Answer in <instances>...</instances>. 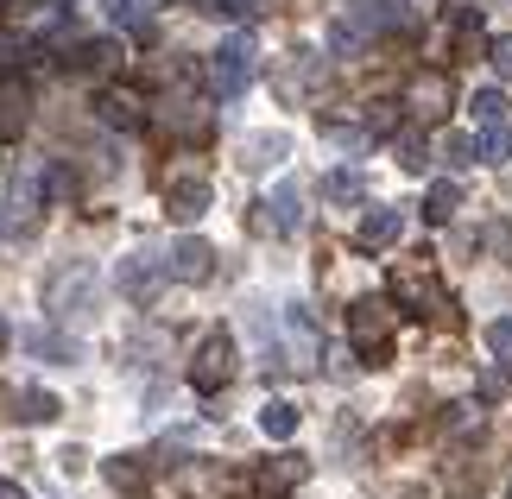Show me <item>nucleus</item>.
<instances>
[{
  "label": "nucleus",
  "instance_id": "f257e3e1",
  "mask_svg": "<svg viewBox=\"0 0 512 499\" xmlns=\"http://www.w3.org/2000/svg\"><path fill=\"white\" fill-rule=\"evenodd\" d=\"M45 310L64 316V323L95 310V266H89V259H70V266H57L45 278Z\"/></svg>",
  "mask_w": 512,
  "mask_h": 499
},
{
  "label": "nucleus",
  "instance_id": "f03ea898",
  "mask_svg": "<svg viewBox=\"0 0 512 499\" xmlns=\"http://www.w3.org/2000/svg\"><path fill=\"white\" fill-rule=\"evenodd\" d=\"M392 323H399V310H386L380 297H361V304L348 310V342L361 348L373 367H380L386 354H392Z\"/></svg>",
  "mask_w": 512,
  "mask_h": 499
},
{
  "label": "nucleus",
  "instance_id": "7ed1b4c3",
  "mask_svg": "<svg viewBox=\"0 0 512 499\" xmlns=\"http://www.w3.org/2000/svg\"><path fill=\"white\" fill-rule=\"evenodd\" d=\"M247 83H253V38L241 32V38H228V45L209 57V89L222 95V102H234Z\"/></svg>",
  "mask_w": 512,
  "mask_h": 499
},
{
  "label": "nucleus",
  "instance_id": "20e7f679",
  "mask_svg": "<svg viewBox=\"0 0 512 499\" xmlns=\"http://www.w3.org/2000/svg\"><path fill=\"white\" fill-rule=\"evenodd\" d=\"M228 379H234V342L215 329V335H203V348L190 354V386L196 392H222Z\"/></svg>",
  "mask_w": 512,
  "mask_h": 499
},
{
  "label": "nucleus",
  "instance_id": "39448f33",
  "mask_svg": "<svg viewBox=\"0 0 512 499\" xmlns=\"http://www.w3.org/2000/svg\"><path fill=\"white\" fill-rule=\"evenodd\" d=\"M449 102H456V83H449L443 70H424V76H411V89H405V108H411V121H443Z\"/></svg>",
  "mask_w": 512,
  "mask_h": 499
},
{
  "label": "nucleus",
  "instance_id": "423d86ee",
  "mask_svg": "<svg viewBox=\"0 0 512 499\" xmlns=\"http://www.w3.org/2000/svg\"><path fill=\"white\" fill-rule=\"evenodd\" d=\"M209 203H215L209 177H171V190H165V215H171V222H203Z\"/></svg>",
  "mask_w": 512,
  "mask_h": 499
},
{
  "label": "nucleus",
  "instance_id": "0eeeda50",
  "mask_svg": "<svg viewBox=\"0 0 512 499\" xmlns=\"http://www.w3.org/2000/svg\"><path fill=\"white\" fill-rule=\"evenodd\" d=\"M159 278H171L165 259H152V253H133L121 259V272H114V285H121L133 304H152V291H159Z\"/></svg>",
  "mask_w": 512,
  "mask_h": 499
},
{
  "label": "nucleus",
  "instance_id": "6e6552de",
  "mask_svg": "<svg viewBox=\"0 0 512 499\" xmlns=\"http://www.w3.org/2000/svg\"><path fill=\"white\" fill-rule=\"evenodd\" d=\"M304 474H310V462H304V455H272V462H260V468H253V493H260V499H285L291 487L304 481Z\"/></svg>",
  "mask_w": 512,
  "mask_h": 499
},
{
  "label": "nucleus",
  "instance_id": "1a4fd4ad",
  "mask_svg": "<svg viewBox=\"0 0 512 499\" xmlns=\"http://www.w3.org/2000/svg\"><path fill=\"white\" fill-rule=\"evenodd\" d=\"M165 266H171V278H184V285H203V278L215 272V247L209 241H177Z\"/></svg>",
  "mask_w": 512,
  "mask_h": 499
},
{
  "label": "nucleus",
  "instance_id": "9d476101",
  "mask_svg": "<svg viewBox=\"0 0 512 499\" xmlns=\"http://www.w3.org/2000/svg\"><path fill=\"white\" fill-rule=\"evenodd\" d=\"M19 342H26L38 361H57V367H76V361H83V342H76V335H57V329H26Z\"/></svg>",
  "mask_w": 512,
  "mask_h": 499
},
{
  "label": "nucleus",
  "instance_id": "9b49d317",
  "mask_svg": "<svg viewBox=\"0 0 512 499\" xmlns=\"http://www.w3.org/2000/svg\"><path fill=\"white\" fill-rule=\"evenodd\" d=\"M102 474H108V487H114V493H146V487H152L146 455H108Z\"/></svg>",
  "mask_w": 512,
  "mask_h": 499
},
{
  "label": "nucleus",
  "instance_id": "f8f14e48",
  "mask_svg": "<svg viewBox=\"0 0 512 499\" xmlns=\"http://www.w3.org/2000/svg\"><path fill=\"white\" fill-rule=\"evenodd\" d=\"M399 234H405V215L399 209H367L361 228H354V241H361V247H392Z\"/></svg>",
  "mask_w": 512,
  "mask_h": 499
},
{
  "label": "nucleus",
  "instance_id": "ddd939ff",
  "mask_svg": "<svg viewBox=\"0 0 512 499\" xmlns=\"http://www.w3.org/2000/svg\"><path fill=\"white\" fill-rule=\"evenodd\" d=\"M95 114H102L108 127H121V133H133L146 121V108H140V95H127V89H102V102H95Z\"/></svg>",
  "mask_w": 512,
  "mask_h": 499
},
{
  "label": "nucleus",
  "instance_id": "4468645a",
  "mask_svg": "<svg viewBox=\"0 0 512 499\" xmlns=\"http://www.w3.org/2000/svg\"><path fill=\"white\" fill-rule=\"evenodd\" d=\"M272 228H279V234H291V228H304V190L298 184H279V190H272Z\"/></svg>",
  "mask_w": 512,
  "mask_h": 499
},
{
  "label": "nucleus",
  "instance_id": "2eb2a0df",
  "mask_svg": "<svg viewBox=\"0 0 512 499\" xmlns=\"http://www.w3.org/2000/svg\"><path fill=\"white\" fill-rule=\"evenodd\" d=\"M285 152H291V139H285V133H253L247 146H241V165H247V171H266L272 158H285Z\"/></svg>",
  "mask_w": 512,
  "mask_h": 499
},
{
  "label": "nucleus",
  "instance_id": "dca6fc26",
  "mask_svg": "<svg viewBox=\"0 0 512 499\" xmlns=\"http://www.w3.org/2000/svg\"><path fill=\"white\" fill-rule=\"evenodd\" d=\"M298 417H304L298 405H285V398H272V405L260 411V430L272 436V443H291V436H298Z\"/></svg>",
  "mask_w": 512,
  "mask_h": 499
},
{
  "label": "nucleus",
  "instance_id": "f3484780",
  "mask_svg": "<svg viewBox=\"0 0 512 499\" xmlns=\"http://www.w3.org/2000/svg\"><path fill=\"white\" fill-rule=\"evenodd\" d=\"M456 209H462V190L456 184H449V177H443V184H430V196H424V215H430V222H456Z\"/></svg>",
  "mask_w": 512,
  "mask_h": 499
},
{
  "label": "nucleus",
  "instance_id": "a211bd4d",
  "mask_svg": "<svg viewBox=\"0 0 512 499\" xmlns=\"http://www.w3.org/2000/svg\"><path fill=\"white\" fill-rule=\"evenodd\" d=\"M323 196H329V203H361V196H367V177L342 165V171H329V177H323Z\"/></svg>",
  "mask_w": 512,
  "mask_h": 499
},
{
  "label": "nucleus",
  "instance_id": "6ab92c4d",
  "mask_svg": "<svg viewBox=\"0 0 512 499\" xmlns=\"http://www.w3.org/2000/svg\"><path fill=\"white\" fill-rule=\"evenodd\" d=\"M57 411H64V405H57V392H45V386L19 392V417H26V424H51Z\"/></svg>",
  "mask_w": 512,
  "mask_h": 499
},
{
  "label": "nucleus",
  "instance_id": "aec40b11",
  "mask_svg": "<svg viewBox=\"0 0 512 499\" xmlns=\"http://www.w3.org/2000/svg\"><path fill=\"white\" fill-rule=\"evenodd\" d=\"M367 19H336V26H329V51H342V57H354V51H361L367 45Z\"/></svg>",
  "mask_w": 512,
  "mask_h": 499
},
{
  "label": "nucleus",
  "instance_id": "412c9836",
  "mask_svg": "<svg viewBox=\"0 0 512 499\" xmlns=\"http://www.w3.org/2000/svg\"><path fill=\"white\" fill-rule=\"evenodd\" d=\"M13 222H26V215L38 209V165H26V177H13Z\"/></svg>",
  "mask_w": 512,
  "mask_h": 499
},
{
  "label": "nucleus",
  "instance_id": "4be33fe9",
  "mask_svg": "<svg viewBox=\"0 0 512 499\" xmlns=\"http://www.w3.org/2000/svg\"><path fill=\"white\" fill-rule=\"evenodd\" d=\"M392 152H399V165H405V171H424V165H430V146H424V139L411 133V127H405V133H392Z\"/></svg>",
  "mask_w": 512,
  "mask_h": 499
},
{
  "label": "nucleus",
  "instance_id": "5701e85b",
  "mask_svg": "<svg viewBox=\"0 0 512 499\" xmlns=\"http://www.w3.org/2000/svg\"><path fill=\"white\" fill-rule=\"evenodd\" d=\"M114 57H121L114 38H89V45L76 51V64H83V70H114Z\"/></svg>",
  "mask_w": 512,
  "mask_h": 499
},
{
  "label": "nucleus",
  "instance_id": "b1692460",
  "mask_svg": "<svg viewBox=\"0 0 512 499\" xmlns=\"http://www.w3.org/2000/svg\"><path fill=\"white\" fill-rule=\"evenodd\" d=\"M468 108H475V121H481V127H500V121H506V95H500V89H481Z\"/></svg>",
  "mask_w": 512,
  "mask_h": 499
},
{
  "label": "nucleus",
  "instance_id": "393cba45",
  "mask_svg": "<svg viewBox=\"0 0 512 499\" xmlns=\"http://www.w3.org/2000/svg\"><path fill=\"white\" fill-rule=\"evenodd\" d=\"M196 13H209V19H253V0H196Z\"/></svg>",
  "mask_w": 512,
  "mask_h": 499
},
{
  "label": "nucleus",
  "instance_id": "a878e982",
  "mask_svg": "<svg viewBox=\"0 0 512 499\" xmlns=\"http://www.w3.org/2000/svg\"><path fill=\"white\" fill-rule=\"evenodd\" d=\"M475 152H481V139H468V133H449L443 139V158H449V165H475Z\"/></svg>",
  "mask_w": 512,
  "mask_h": 499
},
{
  "label": "nucleus",
  "instance_id": "bb28decb",
  "mask_svg": "<svg viewBox=\"0 0 512 499\" xmlns=\"http://www.w3.org/2000/svg\"><path fill=\"white\" fill-rule=\"evenodd\" d=\"M487 348H494L500 361H512V316H494V323H487Z\"/></svg>",
  "mask_w": 512,
  "mask_h": 499
},
{
  "label": "nucleus",
  "instance_id": "cd10ccee",
  "mask_svg": "<svg viewBox=\"0 0 512 499\" xmlns=\"http://www.w3.org/2000/svg\"><path fill=\"white\" fill-rule=\"evenodd\" d=\"M108 7V19L114 26H133V32H146V19H140V7H133V0H102Z\"/></svg>",
  "mask_w": 512,
  "mask_h": 499
},
{
  "label": "nucleus",
  "instance_id": "c85d7f7f",
  "mask_svg": "<svg viewBox=\"0 0 512 499\" xmlns=\"http://www.w3.org/2000/svg\"><path fill=\"white\" fill-rule=\"evenodd\" d=\"M487 64H494L500 83H512V38H494V45H487Z\"/></svg>",
  "mask_w": 512,
  "mask_h": 499
},
{
  "label": "nucleus",
  "instance_id": "c756f323",
  "mask_svg": "<svg viewBox=\"0 0 512 499\" xmlns=\"http://www.w3.org/2000/svg\"><path fill=\"white\" fill-rule=\"evenodd\" d=\"M329 139H336L342 152H367V133L361 127H329Z\"/></svg>",
  "mask_w": 512,
  "mask_h": 499
},
{
  "label": "nucleus",
  "instance_id": "7c9ffc66",
  "mask_svg": "<svg viewBox=\"0 0 512 499\" xmlns=\"http://www.w3.org/2000/svg\"><path fill=\"white\" fill-rule=\"evenodd\" d=\"M506 392H512V373H500V367H494V373L481 379V398H506Z\"/></svg>",
  "mask_w": 512,
  "mask_h": 499
},
{
  "label": "nucleus",
  "instance_id": "2f4dec72",
  "mask_svg": "<svg viewBox=\"0 0 512 499\" xmlns=\"http://www.w3.org/2000/svg\"><path fill=\"white\" fill-rule=\"evenodd\" d=\"M0 417H19V392L7 386V379H0Z\"/></svg>",
  "mask_w": 512,
  "mask_h": 499
},
{
  "label": "nucleus",
  "instance_id": "473e14b6",
  "mask_svg": "<svg viewBox=\"0 0 512 499\" xmlns=\"http://www.w3.org/2000/svg\"><path fill=\"white\" fill-rule=\"evenodd\" d=\"M0 499H26V487H19V481H0Z\"/></svg>",
  "mask_w": 512,
  "mask_h": 499
},
{
  "label": "nucleus",
  "instance_id": "72a5a7b5",
  "mask_svg": "<svg viewBox=\"0 0 512 499\" xmlns=\"http://www.w3.org/2000/svg\"><path fill=\"white\" fill-rule=\"evenodd\" d=\"M13 342V329H7V316H0V348H7Z\"/></svg>",
  "mask_w": 512,
  "mask_h": 499
},
{
  "label": "nucleus",
  "instance_id": "f704fd0d",
  "mask_svg": "<svg viewBox=\"0 0 512 499\" xmlns=\"http://www.w3.org/2000/svg\"><path fill=\"white\" fill-rule=\"evenodd\" d=\"M506 499H512V481H506Z\"/></svg>",
  "mask_w": 512,
  "mask_h": 499
}]
</instances>
